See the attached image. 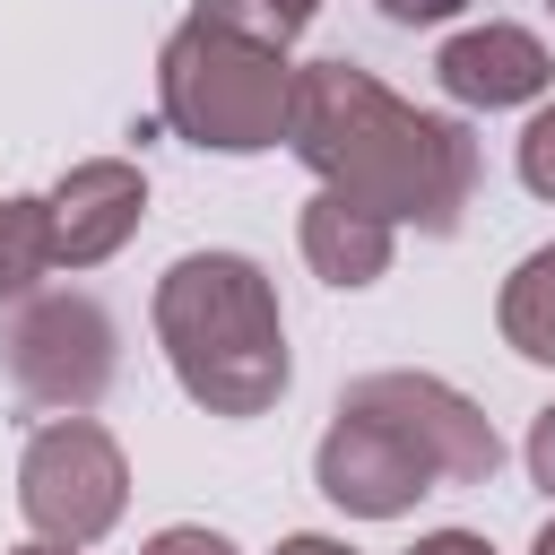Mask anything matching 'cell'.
<instances>
[{"label": "cell", "instance_id": "1", "mask_svg": "<svg viewBox=\"0 0 555 555\" xmlns=\"http://www.w3.org/2000/svg\"><path fill=\"white\" fill-rule=\"evenodd\" d=\"M286 147L321 173V191L373 208L382 225L451 234L477 199V139L442 113L399 104L356 61H304L286 87Z\"/></svg>", "mask_w": 555, "mask_h": 555}, {"label": "cell", "instance_id": "2", "mask_svg": "<svg viewBox=\"0 0 555 555\" xmlns=\"http://www.w3.org/2000/svg\"><path fill=\"white\" fill-rule=\"evenodd\" d=\"M503 442L477 399L434 373H364L338 390L330 434L312 451V486L356 520H399L434 486H486Z\"/></svg>", "mask_w": 555, "mask_h": 555}, {"label": "cell", "instance_id": "3", "mask_svg": "<svg viewBox=\"0 0 555 555\" xmlns=\"http://www.w3.org/2000/svg\"><path fill=\"white\" fill-rule=\"evenodd\" d=\"M156 347L208 416H269L286 390L278 286L243 251H182L156 278Z\"/></svg>", "mask_w": 555, "mask_h": 555}, {"label": "cell", "instance_id": "4", "mask_svg": "<svg viewBox=\"0 0 555 555\" xmlns=\"http://www.w3.org/2000/svg\"><path fill=\"white\" fill-rule=\"evenodd\" d=\"M286 52L217 26V17H182L156 52V113L191 139V147H217V156H251V147H278L286 139Z\"/></svg>", "mask_w": 555, "mask_h": 555}, {"label": "cell", "instance_id": "5", "mask_svg": "<svg viewBox=\"0 0 555 555\" xmlns=\"http://www.w3.org/2000/svg\"><path fill=\"white\" fill-rule=\"evenodd\" d=\"M130 503V460L95 416H52L35 425L17 460V512L43 546H95Z\"/></svg>", "mask_w": 555, "mask_h": 555}, {"label": "cell", "instance_id": "6", "mask_svg": "<svg viewBox=\"0 0 555 555\" xmlns=\"http://www.w3.org/2000/svg\"><path fill=\"white\" fill-rule=\"evenodd\" d=\"M0 347H9V382L26 408L87 416L113 390V321L95 295H26Z\"/></svg>", "mask_w": 555, "mask_h": 555}, {"label": "cell", "instance_id": "7", "mask_svg": "<svg viewBox=\"0 0 555 555\" xmlns=\"http://www.w3.org/2000/svg\"><path fill=\"white\" fill-rule=\"evenodd\" d=\"M43 217H52V260H61V269H95V260H113V251L139 234V217H147V173H139L130 156H87V165H69V173L43 191Z\"/></svg>", "mask_w": 555, "mask_h": 555}, {"label": "cell", "instance_id": "8", "mask_svg": "<svg viewBox=\"0 0 555 555\" xmlns=\"http://www.w3.org/2000/svg\"><path fill=\"white\" fill-rule=\"evenodd\" d=\"M434 78H442V95H451V104L503 113V104L546 95L555 61H546V43H538L529 26H468V35H451V43L434 52Z\"/></svg>", "mask_w": 555, "mask_h": 555}, {"label": "cell", "instance_id": "9", "mask_svg": "<svg viewBox=\"0 0 555 555\" xmlns=\"http://www.w3.org/2000/svg\"><path fill=\"white\" fill-rule=\"evenodd\" d=\"M390 234L399 225H382L373 208H356L338 191H312L304 199V225H295V243H304V260H312L321 286H373L390 269Z\"/></svg>", "mask_w": 555, "mask_h": 555}, {"label": "cell", "instance_id": "10", "mask_svg": "<svg viewBox=\"0 0 555 555\" xmlns=\"http://www.w3.org/2000/svg\"><path fill=\"white\" fill-rule=\"evenodd\" d=\"M494 321H503V347H520L529 364H555V243L529 251V260L503 278Z\"/></svg>", "mask_w": 555, "mask_h": 555}, {"label": "cell", "instance_id": "11", "mask_svg": "<svg viewBox=\"0 0 555 555\" xmlns=\"http://www.w3.org/2000/svg\"><path fill=\"white\" fill-rule=\"evenodd\" d=\"M52 217L43 199H0V304H26L52 278Z\"/></svg>", "mask_w": 555, "mask_h": 555}, {"label": "cell", "instance_id": "12", "mask_svg": "<svg viewBox=\"0 0 555 555\" xmlns=\"http://www.w3.org/2000/svg\"><path fill=\"white\" fill-rule=\"evenodd\" d=\"M312 9H321V0H199V17H217V26H234V35L269 43V52H286V43L312 26Z\"/></svg>", "mask_w": 555, "mask_h": 555}, {"label": "cell", "instance_id": "13", "mask_svg": "<svg viewBox=\"0 0 555 555\" xmlns=\"http://www.w3.org/2000/svg\"><path fill=\"white\" fill-rule=\"evenodd\" d=\"M520 182H529L538 199H555V104H538L529 130H520Z\"/></svg>", "mask_w": 555, "mask_h": 555}, {"label": "cell", "instance_id": "14", "mask_svg": "<svg viewBox=\"0 0 555 555\" xmlns=\"http://www.w3.org/2000/svg\"><path fill=\"white\" fill-rule=\"evenodd\" d=\"M139 555H234V546H225L217 529H191V520H182V529H156Z\"/></svg>", "mask_w": 555, "mask_h": 555}, {"label": "cell", "instance_id": "15", "mask_svg": "<svg viewBox=\"0 0 555 555\" xmlns=\"http://www.w3.org/2000/svg\"><path fill=\"white\" fill-rule=\"evenodd\" d=\"M529 477L555 494V408H538V425H529Z\"/></svg>", "mask_w": 555, "mask_h": 555}, {"label": "cell", "instance_id": "16", "mask_svg": "<svg viewBox=\"0 0 555 555\" xmlns=\"http://www.w3.org/2000/svg\"><path fill=\"white\" fill-rule=\"evenodd\" d=\"M468 0H382V17L390 26H434V17H460Z\"/></svg>", "mask_w": 555, "mask_h": 555}, {"label": "cell", "instance_id": "17", "mask_svg": "<svg viewBox=\"0 0 555 555\" xmlns=\"http://www.w3.org/2000/svg\"><path fill=\"white\" fill-rule=\"evenodd\" d=\"M408 555H494V546H486L477 529H434V538H416Z\"/></svg>", "mask_w": 555, "mask_h": 555}, {"label": "cell", "instance_id": "18", "mask_svg": "<svg viewBox=\"0 0 555 555\" xmlns=\"http://www.w3.org/2000/svg\"><path fill=\"white\" fill-rule=\"evenodd\" d=\"M278 555H356V546H338V538H286Z\"/></svg>", "mask_w": 555, "mask_h": 555}, {"label": "cell", "instance_id": "19", "mask_svg": "<svg viewBox=\"0 0 555 555\" xmlns=\"http://www.w3.org/2000/svg\"><path fill=\"white\" fill-rule=\"evenodd\" d=\"M529 555H555V520H546V529H538V546H529Z\"/></svg>", "mask_w": 555, "mask_h": 555}, {"label": "cell", "instance_id": "20", "mask_svg": "<svg viewBox=\"0 0 555 555\" xmlns=\"http://www.w3.org/2000/svg\"><path fill=\"white\" fill-rule=\"evenodd\" d=\"M17 555H78V546H43V538H35V546H17Z\"/></svg>", "mask_w": 555, "mask_h": 555}, {"label": "cell", "instance_id": "21", "mask_svg": "<svg viewBox=\"0 0 555 555\" xmlns=\"http://www.w3.org/2000/svg\"><path fill=\"white\" fill-rule=\"evenodd\" d=\"M546 9H555V0H546Z\"/></svg>", "mask_w": 555, "mask_h": 555}]
</instances>
